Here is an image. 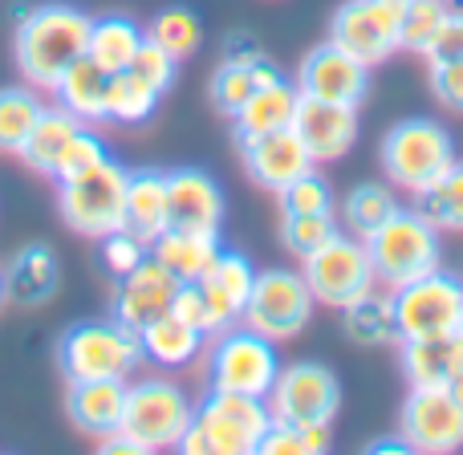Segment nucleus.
Returning <instances> with one entry per match:
<instances>
[{
	"instance_id": "1",
	"label": "nucleus",
	"mask_w": 463,
	"mask_h": 455,
	"mask_svg": "<svg viewBox=\"0 0 463 455\" xmlns=\"http://www.w3.org/2000/svg\"><path fill=\"white\" fill-rule=\"evenodd\" d=\"M90 21L73 5H29V13L13 29V57L21 78L33 90H53L57 78L78 57H86Z\"/></svg>"
},
{
	"instance_id": "2",
	"label": "nucleus",
	"mask_w": 463,
	"mask_h": 455,
	"mask_svg": "<svg viewBox=\"0 0 463 455\" xmlns=\"http://www.w3.org/2000/svg\"><path fill=\"white\" fill-rule=\"evenodd\" d=\"M383 171L399 192H427L459 163L456 138L435 118H402L383 138Z\"/></svg>"
},
{
	"instance_id": "3",
	"label": "nucleus",
	"mask_w": 463,
	"mask_h": 455,
	"mask_svg": "<svg viewBox=\"0 0 463 455\" xmlns=\"http://www.w3.org/2000/svg\"><path fill=\"white\" fill-rule=\"evenodd\" d=\"M57 362H61L70 383H78V378H130L143 362V337H138V329L122 326L118 318L78 321L65 329L61 346H57Z\"/></svg>"
},
{
	"instance_id": "4",
	"label": "nucleus",
	"mask_w": 463,
	"mask_h": 455,
	"mask_svg": "<svg viewBox=\"0 0 463 455\" xmlns=\"http://www.w3.org/2000/svg\"><path fill=\"white\" fill-rule=\"evenodd\" d=\"M374 277L383 289H399L415 277H427L443 264V240L439 228L427 224L415 208H399L374 236L366 240Z\"/></svg>"
},
{
	"instance_id": "5",
	"label": "nucleus",
	"mask_w": 463,
	"mask_h": 455,
	"mask_svg": "<svg viewBox=\"0 0 463 455\" xmlns=\"http://www.w3.org/2000/svg\"><path fill=\"white\" fill-rule=\"evenodd\" d=\"M127 184H130V171L114 159H102L98 167L81 171V175L61 179L57 184L61 220L73 232L94 240L127 228Z\"/></svg>"
},
{
	"instance_id": "6",
	"label": "nucleus",
	"mask_w": 463,
	"mask_h": 455,
	"mask_svg": "<svg viewBox=\"0 0 463 455\" xmlns=\"http://www.w3.org/2000/svg\"><path fill=\"white\" fill-rule=\"evenodd\" d=\"M277 374H280V358H277V342H272V337L248 329L244 321L212 334L208 391H232V394L269 399Z\"/></svg>"
},
{
	"instance_id": "7",
	"label": "nucleus",
	"mask_w": 463,
	"mask_h": 455,
	"mask_svg": "<svg viewBox=\"0 0 463 455\" xmlns=\"http://www.w3.org/2000/svg\"><path fill=\"white\" fill-rule=\"evenodd\" d=\"M394 297V326L399 342H419V337H448L459 334L463 321V280L439 264L427 277H415L407 285L391 289Z\"/></svg>"
},
{
	"instance_id": "8",
	"label": "nucleus",
	"mask_w": 463,
	"mask_h": 455,
	"mask_svg": "<svg viewBox=\"0 0 463 455\" xmlns=\"http://www.w3.org/2000/svg\"><path fill=\"white\" fill-rule=\"evenodd\" d=\"M313 305H317V297H313L305 272L264 269V272H256L240 321H244L248 329H256V334L272 337V342H285V337H297L309 326Z\"/></svg>"
},
{
	"instance_id": "9",
	"label": "nucleus",
	"mask_w": 463,
	"mask_h": 455,
	"mask_svg": "<svg viewBox=\"0 0 463 455\" xmlns=\"http://www.w3.org/2000/svg\"><path fill=\"white\" fill-rule=\"evenodd\" d=\"M192 423L203 435L208 455H252L260 451L264 431L272 427V407L269 399H256V394L208 391Z\"/></svg>"
},
{
	"instance_id": "10",
	"label": "nucleus",
	"mask_w": 463,
	"mask_h": 455,
	"mask_svg": "<svg viewBox=\"0 0 463 455\" xmlns=\"http://www.w3.org/2000/svg\"><path fill=\"white\" fill-rule=\"evenodd\" d=\"M195 419V403L171 378H135L127 386V427L151 451H175Z\"/></svg>"
},
{
	"instance_id": "11",
	"label": "nucleus",
	"mask_w": 463,
	"mask_h": 455,
	"mask_svg": "<svg viewBox=\"0 0 463 455\" xmlns=\"http://www.w3.org/2000/svg\"><path fill=\"white\" fill-rule=\"evenodd\" d=\"M301 272L317 305H334V309H345L378 285L366 240H358L354 232H337L334 240H326L317 252L301 261Z\"/></svg>"
},
{
	"instance_id": "12",
	"label": "nucleus",
	"mask_w": 463,
	"mask_h": 455,
	"mask_svg": "<svg viewBox=\"0 0 463 455\" xmlns=\"http://www.w3.org/2000/svg\"><path fill=\"white\" fill-rule=\"evenodd\" d=\"M407 13V0H345L329 21V41L366 62L370 70L391 62L399 49V24Z\"/></svg>"
},
{
	"instance_id": "13",
	"label": "nucleus",
	"mask_w": 463,
	"mask_h": 455,
	"mask_svg": "<svg viewBox=\"0 0 463 455\" xmlns=\"http://www.w3.org/2000/svg\"><path fill=\"white\" fill-rule=\"evenodd\" d=\"M399 435L411 451L448 455L463 448V403L451 386H411L399 407Z\"/></svg>"
},
{
	"instance_id": "14",
	"label": "nucleus",
	"mask_w": 463,
	"mask_h": 455,
	"mask_svg": "<svg viewBox=\"0 0 463 455\" xmlns=\"http://www.w3.org/2000/svg\"><path fill=\"white\" fill-rule=\"evenodd\" d=\"M269 407L272 419L285 423H334L342 411V386L334 370L321 362H293L280 366L269 391Z\"/></svg>"
},
{
	"instance_id": "15",
	"label": "nucleus",
	"mask_w": 463,
	"mask_h": 455,
	"mask_svg": "<svg viewBox=\"0 0 463 455\" xmlns=\"http://www.w3.org/2000/svg\"><path fill=\"white\" fill-rule=\"evenodd\" d=\"M297 90L305 98H321V102L358 106L370 90V65L345 53L337 41H321L297 65Z\"/></svg>"
},
{
	"instance_id": "16",
	"label": "nucleus",
	"mask_w": 463,
	"mask_h": 455,
	"mask_svg": "<svg viewBox=\"0 0 463 455\" xmlns=\"http://www.w3.org/2000/svg\"><path fill=\"white\" fill-rule=\"evenodd\" d=\"M297 138L305 143L309 159L317 163H337L354 151L358 143V106H342V102H321V98H305L297 106L293 118Z\"/></svg>"
},
{
	"instance_id": "17",
	"label": "nucleus",
	"mask_w": 463,
	"mask_h": 455,
	"mask_svg": "<svg viewBox=\"0 0 463 455\" xmlns=\"http://www.w3.org/2000/svg\"><path fill=\"white\" fill-rule=\"evenodd\" d=\"M179 285H184V280H179L175 272H167L159 261H155V256H146L135 272L118 277L110 318H118L122 326H130V329L151 326L155 318L171 313V301H175Z\"/></svg>"
},
{
	"instance_id": "18",
	"label": "nucleus",
	"mask_w": 463,
	"mask_h": 455,
	"mask_svg": "<svg viewBox=\"0 0 463 455\" xmlns=\"http://www.w3.org/2000/svg\"><path fill=\"white\" fill-rule=\"evenodd\" d=\"M224 224V187L200 167L167 171V228L220 232Z\"/></svg>"
},
{
	"instance_id": "19",
	"label": "nucleus",
	"mask_w": 463,
	"mask_h": 455,
	"mask_svg": "<svg viewBox=\"0 0 463 455\" xmlns=\"http://www.w3.org/2000/svg\"><path fill=\"white\" fill-rule=\"evenodd\" d=\"M240 155H244V171L248 179H252L256 187H264V192H285L293 179H301L305 171H313L317 163L309 159V151H305V143L297 138V130H277V135H264L256 138V143L240 147Z\"/></svg>"
},
{
	"instance_id": "20",
	"label": "nucleus",
	"mask_w": 463,
	"mask_h": 455,
	"mask_svg": "<svg viewBox=\"0 0 463 455\" xmlns=\"http://www.w3.org/2000/svg\"><path fill=\"white\" fill-rule=\"evenodd\" d=\"M297 106H301V90H297V81H288V78L252 90V98L232 114V138H236V147H248L264 135L288 130L297 118Z\"/></svg>"
},
{
	"instance_id": "21",
	"label": "nucleus",
	"mask_w": 463,
	"mask_h": 455,
	"mask_svg": "<svg viewBox=\"0 0 463 455\" xmlns=\"http://www.w3.org/2000/svg\"><path fill=\"white\" fill-rule=\"evenodd\" d=\"M127 386L130 378H78V383H70V394H65L70 419L90 435H106L114 427H122Z\"/></svg>"
},
{
	"instance_id": "22",
	"label": "nucleus",
	"mask_w": 463,
	"mask_h": 455,
	"mask_svg": "<svg viewBox=\"0 0 463 455\" xmlns=\"http://www.w3.org/2000/svg\"><path fill=\"white\" fill-rule=\"evenodd\" d=\"M61 285V264L49 244H24L13 261L5 264V293L13 305H45Z\"/></svg>"
},
{
	"instance_id": "23",
	"label": "nucleus",
	"mask_w": 463,
	"mask_h": 455,
	"mask_svg": "<svg viewBox=\"0 0 463 455\" xmlns=\"http://www.w3.org/2000/svg\"><path fill=\"white\" fill-rule=\"evenodd\" d=\"M399 370L407 386H451V378L463 370V337H419L399 342Z\"/></svg>"
},
{
	"instance_id": "24",
	"label": "nucleus",
	"mask_w": 463,
	"mask_h": 455,
	"mask_svg": "<svg viewBox=\"0 0 463 455\" xmlns=\"http://www.w3.org/2000/svg\"><path fill=\"white\" fill-rule=\"evenodd\" d=\"M53 94H57V106H65V110H70L73 118H81L86 127H102V122H110V114H106L110 73H106L94 57H78V62L57 78Z\"/></svg>"
},
{
	"instance_id": "25",
	"label": "nucleus",
	"mask_w": 463,
	"mask_h": 455,
	"mask_svg": "<svg viewBox=\"0 0 463 455\" xmlns=\"http://www.w3.org/2000/svg\"><path fill=\"white\" fill-rule=\"evenodd\" d=\"M220 232H187V228H167L151 244V256L179 280H200L216 269L220 261Z\"/></svg>"
},
{
	"instance_id": "26",
	"label": "nucleus",
	"mask_w": 463,
	"mask_h": 455,
	"mask_svg": "<svg viewBox=\"0 0 463 455\" xmlns=\"http://www.w3.org/2000/svg\"><path fill=\"white\" fill-rule=\"evenodd\" d=\"M127 232L146 248L167 232V171L138 167L127 184Z\"/></svg>"
},
{
	"instance_id": "27",
	"label": "nucleus",
	"mask_w": 463,
	"mask_h": 455,
	"mask_svg": "<svg viewBox=\"0 0 463 455\" xmlns=\"http://www.w3.org/2000/svg\"><path fill=\"white\" fill-rule=\"evenodd\" d=\"M143 41H146V29L138 21H130V16H118V13L94 16V21H90L86 57H94L106 73H122V70H130L135 53L143 49Z\"/></svg>"
},
{
	"instance_id": "28",
	"label": "nucleus",
	"mask_w": 463,
	"mask_h": 455,
	"mask_svg": "<svg viewBox=\"0 0 463 455\" xmlns=\"http://www.w3.org/2000/svg\"><path fill=\"white\" fill-rule=\"evenodd\" d=\"M138 337H143V358H151L155 366H187V362L200 358L203 350V329L187 326V321H179L175 313H163V318H155L151 326L138 329Z\"/></svg>"
},
{
	"instance_id": "29",
	"label": "nucleus",
	"mask_w": 463,
	"mask_h": 455,
	"mask_svg": "<svg viewBox=\"0 0 463 455\" xmlns=\"http://www.w3.org/2000/svg\"><path fill=\"white\" fill-rule=\"evenodd\" d=\"M342 329H345V337H350L354 346H370V350L399 342L391 289H386V293H374V289H370L366 297H358V301L345 305L342 309Z\"/></svg>"
},
{
	"instance_id": "30",
	"label": "nucleus",
	"mask_w": 463,
	"mask_h": 455,
	"mask_svg": "<svg viewBox=\"0 0 463 455\" xmlns=\"http://www.w3.org/2000/svg\"><path fill=\"white\" fill-rule=\"evenodd\" d=\"M81 127H86V122L73 118L65 106H45V114L37 118V127H33L29 143H24L21 159L29 163L37 175H49V179H53L57 159H61V151L70 147V138L78 135Z\"/></svg>"
},
{
	"instance_id": "31",
	"label": "nucleus",
	"mask_w": 463,
	"mask_h": 455,
	"mask_svg": "<svg viewBox=\"0 0 463 455\" xmlns=\"http://www.w3.org/2000/svg\"><path fill=\"white\" fill-rule=\"evenodd\" d=\"M49 102H41V94L24 81V86H5L0 90V151L21 155L29 143L37 118L45 114Z\"/></svg>"
},
{
	"instance_id": "32",
	"label": "nucleus",
	"mask_w": 463,
	"mask_h": 455,
	"mask_svg": "<svg viewBox=\"0 0 463 455\" xmlns=\"http://www.w3.org/2000/svg\"><path fill=\"white\" fill-rule=\"evenodd\" d=\"M394 212H399V200H394V187L386 184H358L342 204L345 232H354L358 240H370Z\"/></svg>"
},
{
	"instance_id": "33",
	"label": "nucleus",
	"mask_w": 463,
	"mask_h": 455,
	"mask_svg": "<svg viewBox=\"0 0 463 455\" xmlns=\"http://www.w3.org/2000/svg\"><path fill=\"white\" fill-rule=\"evenodd\" d=\"M159 90L146 86L138 73L122 70V73H110V94H106V114L110 122H122V127H138L146 122L155 110H159Z\"/></svg>"
},
{
	"instance_id": "34",
	"label": "nucleus",
	"mask_w": 463,
	"mask_h": 455,
	"mask_svg": "<svg viewBox=\"0 0 463 455\" xmlns=\"http://www.w3.org/2000/svg\"><path fill=\"white\" fill-rule=\"evenodd\" d=\"M146 41H155L159 49H167L175 62H187V57L200 53L203 45V24L192 8H163L155 13V21L146 24Z\"/></svg>"
},
{
	"instance_id": "35",
	"label": "nucleus",
	"mask_w": 463,
	"mask_h": 455,
	"mask_svg": "<svg viewBox=\"0 0 463 455\" xmlns=\"http://www.w3.org/2000/svg\"><path fill=\"white\" fill-rule=\"evenodd\" d=\"M415 212L439 232H463V163H456L439 184L419 192Z\"/></svg>"
},
{
	"instance_id": "36",
	"label": "nucleus",
	"mask_w": 463,
	"mask_h": 455,
	"mask_svg": "<svg viewBox=\"0 0 463 455\" xmlns=\"http://www.w3.org/2000/svg\"><path fill=\"white\" fill-rule=\"evenodd\" d=\"M448 13H451L448 0H407V13H402V24H399V49L427 57L443 21H448Z\"/></svg>"
},
{
	"instance_id": "37",
	"label": "nucleus",
	"mask_w": 463,
	"mask_h": 455,
	"mask_svg": "<svg viewBox=\"0 0 463 455\" xmlns=\"http://www.w3.org/2000/svg\"><path fill=\"white\" fill-rule=\"evenodd\" d=\"M329 451V423H285L272 419L260 440V455H321Z\"/></svg>"
},
{
	"instance_id": "38",
	"label": "nucleus",
	"mask_w": 463,
	"mask_h": 455,
	"mask_svg": "<svg viewBox=\"0 0 463 455\" xmlns=\"http://www.w3.org/2000/svg\"><path fill=\"white\" fill-rule=\"evenodd\" d=\"M337 236V220L334 212H309V216H280V244L288 248V252L297 256V261H305V256H313L326 240Z\"/></svg>"
},
{
	"instance_id": "39",
	"label": "nucleus",
	"mask_w": 463,
	"mask_h": 455,
	"mask_svg": "<svg viewBox=\"0 0 463 455\" xmlns=\"http://www.w3.org/2000/svg\"><path fill=\"white\" fill-rule=\"evenodd\" d=\"M280 216H309V212H334V187L326 184V175H317V167L305 171L301 179L277 192Z\"/></svg>"
},
{
	"instance_id": "40",
	"label": "nucleus",
	"mask_w": 463,
	"mask_h": 455,
	"mask_svg": "<svg viewBox=\"0 0 463 455\" xmlns=\"http://www.w3.org/2000/svg\"><path fill=\"white\" fill-rule=\"evenodd\" d=\"M252 90H256V81H252V70H248V62L224 57V62H220V70L212 73L208 94H212V102H216V110L232 118V114H236L240 106L252 98Z\"/></svg>"
},
{
	"instance_id": "41",
	"label": "nucleus",
	"mask_w": 463,
	"mask_h": 455,
	"mask_svg": "<svg viewBox=\"0 0 463 455\" xmlns=\"http://www.w3.org/2000/svg\"><path fill=\"white\" fill-rule=\"evenodd\" d=\"M102 159H110L106 155V143H102V135H94L90 127H81L78 135L70 138V147L61 151V159H57V167H53V179L61 184V179H73V175H81V171H90V167H98Z\"/></svg>"
},
{
	"instance_id": "42",
	"label": "nucleus",
	"mask_w": 463,
	"mask_h": 455,
	"mask_svg": "<svg viewBox=\"0 0 463 455\" xmlns=\"http://www.w3.org/2000/svg\"><path fill=\"white\" fill-rule=\"evenodd\" d=\"M212 280H216L220 289L232 297V301L240 305V313H244V301H248V293H252V280H256V269H252V261H248L244 252H220V261H216V269L208 272Z\"/></svg>"
},
{
	"instance_id": "43",
	"label": "nucleus",
	"mask_w": 463,
	"mask_h": 455,
	"mask_svg": "<svg viewBox=\"0 0 463 455\" xmlns=\"http://www.w3.org/2000/svg\"><path fill=\"white\" fill-rule=\"evenodd\" d=\"M175 65L179 62L167 53V49H159L155 41H143V49H138L135 62H130V73H138L146 86H155L159 94H167L171 81H175Z\"/></svg>"
},
{
	"instance_id": "44",
	"label": "nucleus",
	"mask_w": 463,
	"mask_h": 455,
	"mask_svg": "<svg viewBox=\"0 0 463 455\" xmlns=\"http://www.w3.org/2000/svg\"><path fill=\"white\" fill-rule=\"evenodd\" d=\"M102 261L114 277H127V272H135L146 261V244L138 236H130L127 228H118L110 236H102Z\"/></svg>"
},
{
	"instance_id": "45",
	"label": "nucleus",
	"mask_w": 463,
	"mask_h": 455,
	"mask_svg": "<svg viewBox=\"0 0 463 455\" xmlns=\"http://www.w3.org/2000/svg\"><path fill=\"white\" fill-rule=\"evenodd\" d=\"M427 81H431L435 102H443L448 110L463 114V57H448V62H427Z\"/></svg>"
},
{
	"instance_id": "46",
	"label": "nucleus",
	"mask_w": 463,
	"mask_h": 455,
	"mask_svg": "<svg viewBox=\"0 0 463 455\" xmlns=\"http://www.w3.org/2000/svg\"><path fill=\"white\" fill-rule=\"evenodd\" d=\"M448 57H463V5L448 13V21H443V29H439V37H435L427 62H448Z\"/></svg>"
},
{
	"instance_id": "47",
	"label": "nucleus",
	"mask_w": 463,
	"mask_h": 455,
	"mask_svg": "<svg viewBox=\"0 0 463 455\" xmlns=\"http://www.w3.org/2000/svg\"><path fill=\"white\" fill-rule=\"evenodd\" d=\"M98 451H122V455H151V448H146L138 435H130L127 427H114V431L98 435Z\"/></svg>"
},
{
	"instance_id": "48",
	"label": "nucleus",
	"mask_w": 463,
	"mask_h": 455,
	"mask_svg": "<svg viewBox=\"0 0 463 455\" xmlns=\"http://www.w3.org/2000/svg\"><path fill=\"white\" fill-rule=\"evenodd\" d=\"M244 62H248V70H252V81H256V90H260V86H272V81H280V78H285V73H280L277 65H272L269 57L260 53V49H256L252 57H244Z\"/></svg>"
},
{
	"instance_id": "49",
	"label": "nucleus",
	"mask_w": 463,
	"mask_h": 455,
	"mask_svg": "<svg viewBox=\"0 0 463 455\" xmlns=\"http://www.w3.org/2000/svg\"><path fill=\"white\" fill-rule=\"evenodd\" d=\"M370 451H411V443L402 440V435H394V440H374Z\"/></svg>"
},
{
	"instance_id": "50",
	"label": "nucleus",
	"mask_w": 463,
	"mask_h": 455,
	"mask_svg": "<svg viewBox=\"0 0 463 455\" xmlns=\"http://www.w3.org/2000/svg\"><path fill=\"white\" fill-rule=\"evenodd\" d=\"M451 394H456V399L463 403V370H459V374H456V378H451Z\"/></svg>"
},
{
	"instance_id": "51",
	"label": "nucleus",
	"mask_w": 463,
	"mask_h": 455,
	"mask_svg": "<svg viewBox=\"0 0 463 455\" xmlns=\"http://www.w3.org/2000/svg\"><path fill=\"white\" fill-rule=\"evenodd\" d=\"M5 301H8V293H5V269H0V309H5Z\"/></svg>"
},
{
	"instance_id": "52",
	"label": "nucleus",
	"mask_w": 463,
	"mask_h": 455,
	"mask_svg": "<svg viewBox=\"0 0 463 455\" xmlns=\"http://www.w3.org/2000/svg\"><path fill=\"white\" fill-rule=\"evenodd\" d=\"M448 5H451V8H459V5H463V0H448Z\"/></svg>"
},
{
	"instance_id": "53",
	"label": "nucleus",
	"mask_w": 463,
	"mask_h": 455,
	"mask_svg": "<svg viewBox=\"0 0 463 455\" xmlns=\"http://www.w3.org/2000/svg\"><path fill=\"white\" fill-rule=\"evenodd\" d=\"M459 337H463V321H459Z\"/></svg>"
}]
</instances>
